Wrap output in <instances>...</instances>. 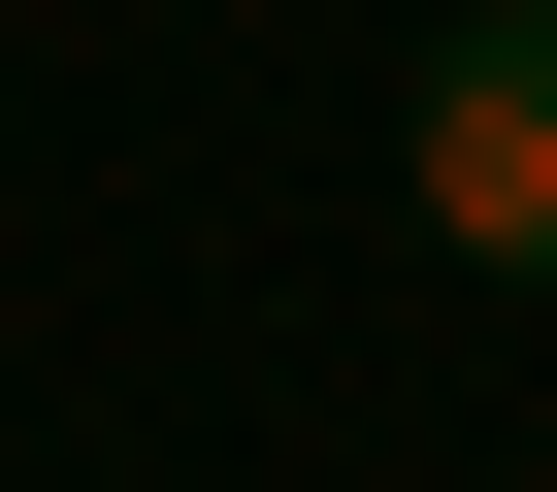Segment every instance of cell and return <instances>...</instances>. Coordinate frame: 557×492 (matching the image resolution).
<instances>
[{
  "label": "cell",
  "instance_id": "6da1fadb",
  "mask_svg": "<svg viewBox=\"0 0 557 492\" xmlns=\"http://www.w3.org/2000/svg\"><path fill=\"white\" fill-rule=\"evenodd\" d=\"M394 164H426V230H459V263H524V296H557V0H459Z\"/></svg>",
  "mask_w": 557,
  "mask_h": 492
}]
</instances>
